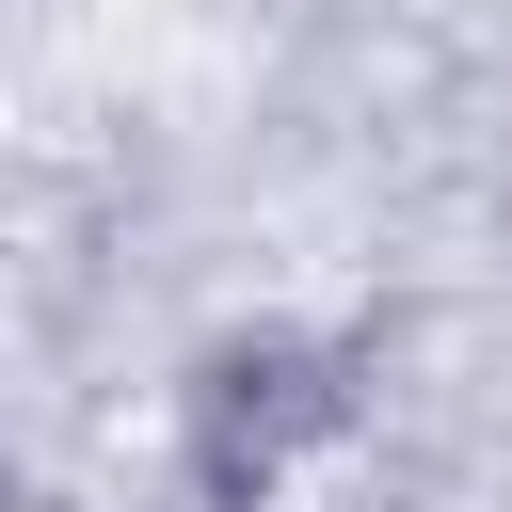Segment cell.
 <instances>
[{
    "mask_svg": "<svg viewBox=\"0 0 512 512\" xmlns=\"http://www.w3.org/2000/svg\"><path fill=\"white\" fill-rule=\"evenodd\" d=\"M368 416V336H304V320H240V336H208L192 352V384H176V464H192V496H272L288 464H320L336 432Z\"/></svg>",
    "mask_w": 512,
    "mask_h": 512,
    "instance_id": "cell-1",
    "label": "cell"
},
{
    "mask_svg": "<svg viewBox=\"0 0 512 512\" xmlns=\"http://www.w3.org/2000/svg\"><path fill=\"white\" fill-rule=\"evenodd\" d=\"M496 208H512V176H496Z\"/></svg>",
    "mask_w": 512,
    "mask_h": 512,
    "instance_id": "cell-2",
    "label": "cell"
}]
</instances>
